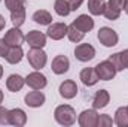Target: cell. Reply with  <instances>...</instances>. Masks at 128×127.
Listing matches in <instances>:
<instances>
[{
    "instance_id": "1",
    "label": "cell",
    "mask_w": 128,
    "mask_h": 127,
    "mask_svg": "<svg viewBox=\"0 0 128 127\" xmlns=\"http://www.w3.org/2000/svg\"><path fill=\"white\" fill-rule=\"evenodd\" d=\"M54 118L61 126H72L76 123V111L70 105H60L54 111Z\"/></svg>"
},
{
    "instance_id": "2",
    "label": "cell",
    "mask_w": 128,
    "mask_h": 127,
    "mask_svg": "<svg viewBox=\"0 0 128 127\" xmlns=\"http://www.w3.org/2000/svg\"><path fill=\"white\" fill-rule=\"evenodd\" d=\"M27 60L34 70H40L45 67V64L48 61V57L42 48H30V51L27 52Z\"/></svg>"
},
{
    "instance_id": "3",
    "label": "cell",
    "mask_w": 128,
    "mask_h": 127,
    "mask_svg": "<svg viewBox=\"0 0 128 127\" xmlns=\"http://www.w3.org/2000/svg\"><path fill=\"white\" fill-rule=\"evenodd\" d=\"M94 69H96L97 76H98L100 81H110V79L115 78V75L118 72L116 67H115V64L112 63L110 60H104V61L98 63Z\"/></svg>"
},
{
    "instance_id": "4",
    "label": "cell",
    "mask_w": 128,
    "mask_h": 127,
    "mask_svg": "<svg viewBox=\"0 0 128 127\" xmlns=\"http://www.w3.org/2000/svg\"><path fill=\"white\" fill-rule=\"evenodd\" d=\"M97 37H98L100 43H103L107 48H112V46L118 45V40H119L118 33L113 29H110V27H101L97 33Z\"/></svg>"
},
{
    "instance_id": "5",
    "label": "cell",
    "mask_w": 128,
    "mask_h": 127,
    "mask_svg": "<svg viewBox=\"0 0 128 127\" xmlns=\"http://www.w3.org/2000/svg\"><path fill=\"white\" fill-rule=\"evenodd\" d=\"M74 57L82 63L91 61L96 57V48L90 43H79L74 48Z\"/></svg>"
},
{
    "instance_id": "6",
    "label": "cell",
    "mask_w": 128,
    "mask_h": 127,
    "mask_svg": "<svg viewBox=\"0 0 128 127\" xmlns=\"http://www.w3.org/2000/svg\"><path fill=\"white\" fill-rule=\"evenodd\" d=\"M78 123L80 127H97V123H98V114L97 111L92 108V109H85L79 114L78 117Z\"/></svg>"
},
{
    "instance_id": "7",
    "label": "cell",
    "mask_w": 128,
    "mask_h": 127,
    "mask_svg": "<svg viewBox=\"0 0 128 127\" xmlns=\"http://www.w3.org/2000/svg\"><path fill=\"white\" fill-rule=\"evenodd\" d=\"M26 84L33 90H43L46 87V84H48V79H46V76L43 73L36 70V72L28 73V76L26 78Z\"/></svg>"
},
{
    "instance_id": "8",
    "label": "cell",
    "mask_w": 128,
    "mask_h": 127,
    "mask_svg": "<svg viewBox=\"0 0 128 127\" xmlns=\"http://www.w3.org/2000/svg\"><path fill=\"white\" fill-rule=\"evenodd\" d=\"M24 39H26V36L20 30V27H15V26H14V29L8 30L6 34H4V37H3V40L9 46H21V43L24 42Z\"/></svg>"
},
{
    "instance_id": "9",
    "label": "cell",
    "mask_w": 128,
    "mask_h": 127,
    "mask_svg": "<svg viewBox=\"0 0 128 127\" xmlns=\"http://www.w3.org/2000/svg\"><path fill=\"white\" fill-rule=\"evenodd\" d=\"M46 36L52 40H61L64 36H67V26L64 23H52L48 26Z\"/></svg>"
},
{
    "instance_id": "10",
    "label": "cell",
    "mask_w": 128,
    "mask_h": 127,
    "mask_svg": "<svg viewBox=\"0 0 128 127\" xmlns=\"http://www.w3.org/2000/svg\"><path fill=\"white\" fill-rule=\"evenodd\" d=\"M27 123V115L22 109L20 108H15V109H10L8 111V124H12V126L16 127H22Z\"/></svg>"
},
{
    "instance_id": "11",
    "label": "cell",
    "mask_w": 128,
    "mask_h": 127,
    "mask_svg": "<svg viewBox=\"0 0 128 127\" xmlns=\"http://www.w3.org/2000/svg\"><path fill=\"white\" fill-rule=\"evenodd\" d=\"M26 42L32 48H43L46 45V34L39 30H32L26 36Z\"/></svg>"
},
{
    "instance_id": "12",
    "label": "cell",
    "mask_w": 128,
    "mask_h": 127,
    "mask_svg": "<svg viewBox=\"0 0 128 127\" xmlns=\"http://www.w3.org/2000/svg\"><path fill=\"white\" fill-rule=\"evenodd\" d=\"M72 24H73L78 30H80L82 33H88V32H91V30L94 29V20H92L90 15H86V14L79 15Z\"/></svg>"
},
{
    "instance_id": "13",
    "label": "cell",
    "mask_w": 128,
    "mask_h": 127,
    "mask_svg": "<svg viewBox=\"0 0 128 127\" xmlns=\"http://www.w3.org/2000/svg\"><path fill=\"white\" fill-rule=\"evenodd\" d=\"M45 94L40 91V90H34V91H30L27 93L26 97H24V102L27 106L30 108H40L43 103H45Z\"/></svg>"
},
{
    "instance_id": "14",
    "label": "cell",
    "mask_w": 128,
    "mask_h": 127,
    "mask_svg": "<svg viewBox=\"0 0 128 127\" xmlns=\"http://www.w3.org/2000/svg\"><path fill=\"white\" fill-rule=\"evenodd\" d=\"M79 78H80L82 84L86 85V87H92V85H96L97 82L100 81L98 76H97V72H96L94 67H85V69H82Z\"/></svg>"
},
{
    "instance_id": "15",
    "label": "cell",
    "mask_w": 128,
    "mask_h": 127,
    "mask_svg": "<svg viewBox=\"0 0 128 127\" xmlns=\"http://www.w3.org/2000/svg\"><path fill=\"white\" fill-rule=\"evenodd\" d=\"M70 67V61L66 55H57L54 60H52V64H51V69L55 75H63L68 70Z\"/></svg>"
},
{
    "instance_id": "16",
    "label": "cell",
    "mask_w": 128,
    "mask_h": 127,
    "mask_svg": "<svg viewBox=\"0 0 128 127\" xmlns=\"http://www.w3.org/2000/svg\"><path fill=\"white\" fill-rule=\"evenodd\" d=\"M58 91H60V96L64 97V99H73V97H76V94H78V85H76L74 81L67 79V81L61 82Z\"/></svg>"
},
{
    "instance_id": "17",
    "label": "cell",
    "mask_w": 128,
    "mask_h": 127,
    "mask_svg": "<svg viewBox=\"0 0 128 127\" xmlns=\"http://www.w3.org/2000/svg\"><path fill=\"white\" fill-rule=\"evenodd\" d=\"M109 60L115 64L116 70H124V69H128V49H124L121 52H116L113 55L109 57Z\"/></svg>"
},
{
    "instance_id": "18",
    "label": "cell",
    "mask_w": 128,
    "mask_h": 127,
    "mask_svg": "<svg viewBox=\"0 0 128 127\" xmlns=\"http://www.w3.org/2000/svg\"><path fill=\"white\" fill-rule=\"evenodd\" d=\"M24 84H26V78H22V76L18 75V73H14V75H10V76L6 79V87H8V90L12 91V93H18V91L24 87Z\"/></svg>"
},
{
    "instance_id": "19",
    "label": "cell",
    "mask_w": 128,
    "mask_h": 127,
    "mask_svg": "<svg viewBox=\"0 0 128 127\" xmlns=\"http://www.w3.org/2000/svg\"><path fill=\"white\" fill-rule=\"evenodd\" d=\"M110 100V94L107 90H98L94 97H92V108L94 109H101V108H106L107 103Z\"/></svg>"
},
{
    "instance_id": "20",
    "label": "cell",
    "mask_w": 128,
    "mask_h": 127,
    "mask_svg": "<svg viewBox=\"0 0 128 127\" xmlns=\"http://www.w3.org/2000/svg\"><path fill=\"white\" fill-rule=\"evenodd\" d=\"M24 57V51L21 46H9V51L6 54V61L9 64H18Z\"/></svg>"
},
{
    "instance_id": "21",
    "label": "cell",
    "mask_w": 128,
    "mask_h": 127,
    "mask_svg": "<svg viewBox=\"0 0 128 127\" xmlns=\"http://www.w3.org/2000/svg\"><path fill=\"white\" fill-rule=\"evenodd\" d=\"M32 20L36 23V24L49 26V24L52 23V15H51L48 11H45V9H39V11H36V12L33 14Z\"/></svg>"
},
{
    "instance_id": "22",
    "label": "cell",
    "mask_w": 128,
    "mask_h": 127,
    "mask_svg": "<svg viewBox=\"0 0 128 127\" xmlns=\"http://www.w3.org/2000/svg\"><path fill=\"white\" fill-rule=\"evenodd\" d=\"M113 123H115L116 126H119V127H128V111H127V106H125V108L121 106V108L116 109Z\"/></svg>"
},
{
    "instance_id": "23",
    "label": "cell",
    "mask_w": 128,
    "mask_h": 127,
    "mask_svg": "<svg viewBox=\"0 0 128 127\" xmlns=\"http://www.w3.org/2000/svg\"><path fill=\"white\" fill-rule=\"evenodd\" d=\"M104 9H106L104 0H88V11L92 15H103Z\"/></svg>"
},
{
    "instance_id": "24",
    "label": "cell",
    "mask_w": 128,
    "mask_h": 127,
    "mask_svg": "<svg viewBox=\"0 0 128 127\" xmlns=\"http://www.w3.org/2000/svg\"><path fill=\"white\" fill-rule=\"evenodd\" d=\"M10 20H12V24H14L15 27H21V26L26 23V8L12 11V12H10Z\"/></svg>"
},
{
    "instance_id": "25",
    "label": "cell",
    "mask_w": 128,
    "mask_h": 127,
    "mask_svg": "<svg viewBox=\"0 0 128 127\" xmlns=\"http://www.w3.org/2000/svg\"><path fill=\"white\" fill-rule=\"evenodd\" d=\"M84 36H85V33H82L80 30H78L73 24L67 26V37H68L70 42L78 43V42H80V40L84 39Z\"/></svg>"
},
{
    "instance_id": "26",
    "label": "cell",
    "mask_w": 128,
    "mask_h": 127,
    "mask_svg": "<svg viewBox=\"0 0 128 127\" xmlns=\"http://www.w3.org/2000/svg\"><path fill=\"white\" fill-rule=\"evenodd\" d=\"M54 9H55V12H57L60 17H67V15L72 12V11H70V6H68V0H55Z\"/></svg>"
},
{
    "instance_id": "27",
    "label": "cell",
    "mask_w": 128,
    "mask_h": 127,
    "mask_svg": "<svg viewBox=\"0 0 128 127\" xmlns=\"http://www.w3.org/2000/svg\"><path fill=\"white\" fill-rule=\"evenodd\" d=\"M4 6L12 12V11L26 8V0H4Z\"/></svg>"
},
{
    "instance_id": "28",
    "label": "cell",
    "mask_w": 128,
    "mask_h": 127,
    "mask_svg": "<svg viewBox=\"0 0 128 127\" xmlns=\"http://www.w3.org/2000/svg\"><path fill=\"white\" fill-rule=\"evenodd\" d=\"M103 15H104L107 20L115 21V20H118V18L121 17V11H116V9H113V8H110V6H107V5H106V9H104Z\"/></svg>"
},
{
    "instance_id": "29",
    "label": "cell",
    "mask_w": 128,
    "mask_h": 127,
    "mask_svg": "<svg viewBox=\"0 0 128 127\" xmlns=\"http://www.w3.org/2000/svg\"><path fill=\"white\" fill-rule=\"evenodd\" d=\"M112 124H113V120H112L107 114L98 115V123H97V127H110Z\"/></svg>"
},
{
    "instance_id": "30",
    "label": "cell",
    "mask_w": 128,
    "mask_h": 127,
    "mask_svg": "<svg viewBox=\"0 0 128 127\" xmlns=\"http://www.w3.org/2000/svg\"><path fill=\"white\" fill-rule=\"evenodd\" d=\"M107 6H110V8H113V9L122 12V9H124V6H125V0H109Z\"/></svg>"
},
{
    "instance_id": "31",
    "label": "cell",
    "mask_w": 128,
    "mask_h": 127,
    "mask_svg": "<svg viewBox=\"0 0 128 127\" xmlns=\"http://www.w3.org/2000/svg\"><path fill=\"white\" fill-rule=\"evenodd\" d=\"M8 51H9V45L3 40V39H0V57H6V54H8Z\"/></svg>"
},
{
    "instance_id": "32",
    "label": "cell",
    "mask_w": 128,
    "mask_h": 127,
    "mask_svg": "<svg viewBox=\"0 0 128 127\" xmlns=\"http://www.w3.org/2000/svg\"><path fill=\"white\" fill-rule=\"evenodd\" d=\"M84 0H68V6H70V11H78L80 6H82Z\"/></svg>"
},
{
    "instance_id": "33",
    "label": "cell",
    "mask_w": 128,
    "mask_h": 127,
    "mask_svg": "<svg viewBox=\"0 0 128 127\" xmlns=\"http://www.w3.org/2000/svg\"><path fill=\"white\" fill-rule=\"evenodd\" d=\"M8 123V109L0 106V124H6Z\"/></svg>"
},
{
    "instance_id": "34",
    "label": "cell",
    "mask_w": 128,
    "mask_h": 127,
    "mask_svg": "<svg viewBox=\"0 0 128 127\" xmlns=\"http://www.w3.org/2000/svg\"><path fill=\"white\" fill-rule=\"evenodd\" d=\"M4 26H6V21H4V18H3V15H0V32L4 29Z\"/></svg>"
},
{
    "instance_id": "35",
    "label": "cell",
    "mask_w": 128,
    "mask_h": 127,
    "mask_svg": "<svg viewBox=\"0 0 128 127\" xmlns=\"http://www.w3.org/2000/svg\"><path fill=\"white\" fill-rule=\"evenodd\" d=\"M124 11H125V14L128 15V0H125V6H124Z\"/></svg>"
},
{
    "instance_id": "36",
    "label": "cell",
    "mask_w": 128,
    "mask_h": 127,
    "mask_svg": "<svg viewBox=\"0 0 128 127\" xmlns=\"http://www.w3.org/2000/svg\"><path fill=\"white\" fill-rule=\"evenodd\" d=\"M2 76H3V67H2V64H0V79H2Z\"/></svg>"
},
{
    "instance_id": "37",
    "label": "cell",
    "mask_w": 128,
    "mask_h": 127,
    "mask_svg": "<svg viewBox=\"0 0 128 127\" xmlns=\"http://www.w3.org/2000/svg\"><path fill=\"white\" fill-rule=\"evenodd\" d=\"M2 102H3V91L0 90V103H2Z\"/></svg>"
},
{
    "instance_id": "38",
    "label": "cell",
    "mask_w": 128,
    "mask_h": 127,
    "mask_svg": "<svg viewBox=\"0 0 128 127\" xmlns=\"http://www.w3.org/2000/svg\"><path fill=\"white\" fill-rule=\"evenodd\" d=\"M127 111H128V106H127Z\"/></svg>"
},
{
    "instance_id": "39",
    "label": "cell",
    "mask_w": 128,
    "mask_h": 127,
    "mask_svg": "<svg viewBox=\"0 0 128 127\" xmlns=\"http://www.w3.org/2000/svg\"><path fill=\"white\" fill-rule=\"evenodd\" d=\"M0 2H2V0H0Z\"/></svg>"
}]
</instances>
